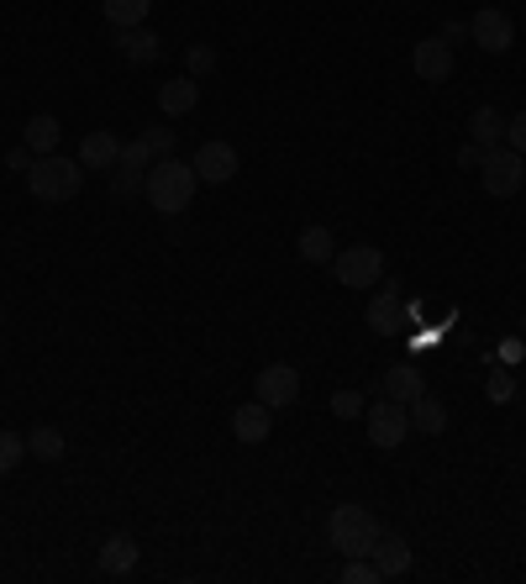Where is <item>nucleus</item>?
Here are the masks:
<instances>
[{
	"label": "nucleus",
	"mask_w": 526,
	"mask_h": 584,
	"mask_svg": "<svg viewBox=\"0 0 526 584\" xmlns=\"http://www.w3.org/2000/svg\"><path fill=\"white\" fill-rule=\"evenodd\" d=\"M468 138L479 147H500L505 143V117H500L495 106H479V111L468 117Z\"/></svg>",
	"instance_id": "a211bd4d"
},
{
	"label": "nucleus",
	"mask_w": 526,
	"mask_h": 584,
	"mask_svg": "<svg viewBox=\"0 0 526 584\" xmlns=\"http://www.w3.org/2000/svg\"><path fill=\"white\" fill-rule=\"evenodd\" d=\"M184 69H190V80H205V74L216 69V48H211V43H195V48L184 53Z\"/></svg>",
	"instance_id": "bb28decb"
},
{
	"label": "nucleus",
	"mask_w": 526,
	"mask_h": 584,
	"mask_svg": "<svg viewBox=\"0 0 526 584\" xmlns=\"http://www.w3.org/2000/svg\"><path fill=\"white\" fill-rule=\"evenodd\" d=\"M100 11H106L111 27H143L147 11H153V0H100Z\"/></svg>",
	"instance_id": "4be33fe9"
},
{
	"label": "nucleus",
	"mask_w": 526,
	"mask_h": 584,
	"mask_svg": "<svg viewBox=\"0 0 526 584\" xmlns=\"http://www.w3.org/2000/svg\"><path fill=\"white\" fill-rule=\"evenodd\" d=\"M27 453H37L43 464H59V458H63V432H59V427H48V421H43V427H32V432H27Z\"/></svg>",
	"instance_id": "5701e85b"
},
{
	"label": "nucleus",
	"mask_w": 526,
	"mask_h": 584,
	"mask_svg": "<svg viewBox=\"0 0 526 584\" xmlns=\"http://www.w3.org/2000/svg\"><path fill=\"white\" fill-rule=\"evenodd\" d=\"M143 143L153 147V158H169V153H175V132H169V127H147Z\"/></svg>",
	"instance_id": "c756f323"
},
{
	"label": "nucleus",
	"mask_w": 526,
	"mask_h": 584,
	"mask_svg": "<svg viewBox=\"0 0 526 584\" xmlns=\"http://www.w3.org/2000/svg\"><path fill=\"white\" fill-rule=\"evenodd\" d=\"M111 190H117L121 201H127L132 190H143V179H138V169H121V164H117V179H111Z\"/></svg>",
	"instance_id": "2f4dec72"
},
{
	"label": "nucleus",
	"mask_w": 526,
	"mask_h": 584,
	"mask_svg": "<svg viewBox=\"0 0 526 584\" xmlns=\"http://www.w3.org/2000/svg\"><path fill=\"white\" fill-rule=\"evenodd\" d=\"M195 190H201V175H195V164H179L175 153L169 158H158L143 179V195L153 211H164V216H179V211H190L195 201Z\"/></svg>",
	"instance_id": "f257e3e1"
},
{
	"label": "nucleus",
	"mask_w": 526,
	"mask_h": 584,
	"mask_svg": "<svg viewBox=\"0 0 526 584\" xmlns=\"http://www.w3.org/2000/svg\"><path fill=\"white\" fill-rule=\"evenodd\" d=\"M295 248H300V259H306V263H332V253H337V242H332V233H326V227H300Z\"/></svg>",
	"instance_id": "412c9836"
},
{
	"label": "nucleus",
	"mask_w": 526,
	"mask_h": 584,
	"mask_svg": "<svg viewBox=\"0 0 526 584\" xmlns=\"http://www.w3.org/2000/svg\"><path fill=\"white\" fill-rule=\"evenodd\" d=\"M80 164H85V169H117L121 143L111 138V132H89L85 143H80Z\"/></svg>",
	"instance_id": "f3484780"
},
{
	"label": "nucleus",
	"mask_w": 526,
	"mask_h": 584,
	"mask_svg": "<svg viewBox=\"0 0 526 584\" xmlns=\"http://www.w3.org/2000/svg\"><path fill=\"white\" fill-rule=\"evenodd\" d=\"M59 132H63L59 117H32L22 138H27V147L37 153V158H43V153H53V147H59Z\"/></svg>",
	"instance_id": "b1692460"
},
{
	"label": "nucleus",
	"mask_w": 526,
	"mask_h": 584,
	"mask_svg": "<svg viewBox=\"0 0 526 584\" xmlns=\"http://www.w3.org/2000/svg\"><path fill=\"white\" fill-rule=\"evenodd\" d=\"M117 43H121V53H127L132 63H153L158 53H164V48H158V37H153L147 27H121Z\"/></svg>",
	"instance_id": "aec40b11"
},
{
	"label": "nucleus",
	"mask_w": 526,
	"mask_h": 584,
	"mask_svg": "<svg viewBox=\"0 0 526 584\" xmlns=\"http://www.w3.org/2000/svg\"><path fill=\"white\" fill-rule=\"evenodd\" d=\"M438 37H442V43H447V48H453L458 37H468V22H447V27H442Z\"/></svg>",
	"instance_id": "c9c22d12"
},
{
	"label": "nucleus",
	"mask_w": 526,
	"mask_h": 584,
	"mask_svg": "<svg viewBox=\"0 0 526 584\" xmlns=\"http://www.w3.org/2000/svg\"><path fill=\"white\" fill-rule=\"evenodd\" d=\"M22 453H27V438L11 432V427H0V474H11V468L22 464Z\"/></svg>",
	"instance_id": "393cba45"
},
{
	"label": "nucleus",
	"mask_w": 526,
	"mask_h": 584,
	"mask_svg": "<svg viewBox=\"0 0 526 584\" xmlns=\"http://www.w3.org/2000/svg\"><path fill=\"white\" fill-rule=\"evenodd\" d=\"M406 410H410V432H421V438H442V432H447V406H442L432 390L416 395Z\"/></svg>",
	"instance_id": "dca6fc26"
},
{
	"label": "nucleus",
	"mask_w": 526,
	"mask_h": 584,
	"mask_svg": "<svg viewBox=\"0 0 526 584\" xmlns=\"http://www.w3.org/2000/svg\"><path fill=\"white\" fill-rule=\"evenodd\" d=\"M195 164V175H201V184H232L237 179V147L232 143H201V153L190 158Z\"/></svg>",
	"instance_id": "9d476101"
},
{
	"label": "nucleus",
	"mask_w": 526,
	"mask_h": 584,
	"mask_svg": "<svg viewBox=\"0 0 526 584\" xmlns=\"http://www.w3.org/2000/svg\"><path fill=\"white\" fill-rule=\"evenodd\" d=\"M458 164H464V169H479V164H485V147H479V143H468L464 153H458Z\"/></svg>",
	"instance_id": "f704fd0d"
},
{
	"label": "nucleus",
	"mask_w": 526,
	"mask_h": 584,
	"mask_svg": "<svg viewBox=\"0 0 526 584\" xmlns=\"http://www.w3.org/2000/svg\"><path fill=\"white\" fill-rule=\"evenodd\" d=\"M363 421H369V442L374 448H401L410 438V410L401 401H390V395L363 410Z\"/></svg>",
	"instance_id": "0eeeda50"
},
{
	"label": "nucleus",
	"mask_w": 526,
	"mask_h": 584,
	"mask_svg": "<svg viewBox=\"0 0 526 584\" xmlns=\"http://www.w3.org/2000/svg\"><path fill=\"white\" fill-rule=\"evenodd\" d=\"M32 164H37V158H32V147L22 143V147H11V158H5V169H22V175H27Z\"/></svg>",
	"instance_id": "72a5a7b5"
},
{
	"label": "nucleus",
	"mask_w": 526,
	"mask_h": 584,
	"mask_svg": "<svg viewBox=\"0 0 526 584\" xmlns=\"http://www.w3.org/2000/svg\"><path fill=\"white\" fill-rule=\"evenodd\" d=\"M363 395H358V390H337V395H332V416H343V421H352V416H363Z\"/></svg>",
	"instance_id": "c85d7f7f"
},
{
	"label": "nucleus",
	"mask_w": 526,
	"mask_h": 584,
	"mask_svg": "<svg viewBox=\"0 0 526 584\" xmlns=\"http://www.w3.org/2000/svg\"><path fill=\"white\" fill-rule=\"evenodd\" d=\"M505 147H516L526 158V111H516V117L505 121Z\"/></svg>",
	"instance_id": "7c9ffc66"
},
{
	"label": "nucleus",
	"mask_w": 526,
	"mask_h": 584,
	"mask_svg": "<svg viewBox=\"0 0 526 584\" xmlns=\"http://www.w3.org/2000/svg\"><path fill=\"white\" fill-rule=\"evenodd\" d=\"M326 537H332V548L343 558H369L374 553V543H380V516L369 511V505H337L332 516H326Z\"/></svg>",
	"instance_id": "f03ea898"
},
{
	"label": "nucleus",
	"mask_w": 526,
	"mask_h": 584,
	"mask_svg": "<svg viewBox=\"0 0 526 584\" xmlns=\"http://www.w3.org/2000/svg\"><path fill=\"white\" fill-rule=\"evenodd\" d=\"M490 401H495V406L511 401V374H490Z\"/></svg>",
	"instance_id": "473e14b6"
},
{
	"label": "nucleus",
	"mask_w": 526,
	"mask_h": 584,
	"mask_svg": "<svg viewBox=\"0 0 526 584\" xmlns=\"http://www.w3.org/2000/svg\"><path fill=\"white\" fill-rule=\"evenodd\" d=\"M253 390H259V401H263L268 410L295 406V401H300V374H295L290 363H268V369H259Z\"/></svg>",
	"instance_id": "6e6552de"
},
{
	"label": "nucleus",
	"mask_w": 526,
	"mask_h": 584,
	"mask_svg": "<svg viewBox=\"0 0 526 584\" xmlns=\"http://www.w3.org/2000/svg\"><path fill=\"white\" fill-rule=\"evenodd\" d=\"M468 37H474V48H479V53L500 59V53H511V43H516V22H511L500 5H485V11H474V16H468Z\"/></svg>",
	"instance_id": "423d86ee"
},
{
	"label": "nucleus",
	"mask_w": 526,
	"mask_h": 584,
	"mask_svg": "<svg viewBox=\"0 0 526 584\" xmlns=\"http://www.w3.org/2000/svg\"><path fill=\"white\" fill-rule=\"evenodd\" d=\"M158 106H164V117H190V111L201 106V80L179 74L169 85H158Z\"/></svg>",
	"instance_id": "2eb2a0df"
},
{
	"label": "nucleus",
	"mask_w": 526,
	"mask_h": 584,
	"mask_svg": "<svg viewBox=\"0 0 526 584\" xmlns=\"http://www.w3.org/2000/svg\"><path fill=\"white\" fill-rule=\"evenodd\" d=\"M274 432V410L263 406V401H248V406L232 410V438L237 442H268Z\"/></svg>",
	"instance_id": "ddd939ff"
},
{
	"label": "nucleus",
	"mask_w": 526,
	"mask_h": 584,
	"mask_svg": "<svg viewBox=\"0 0 526 584\" xmlns=\"http://www.w3.org/2000/svg\"><path fill=\"white\" fill-rule=\"evenodd\" d=\"M374 569H380V580H401V574H410V543L401 537V532H390L384 537L380 532V543H374Z\"/></svg>",
	"instance_id": "f8f14e48"
},
{
	"label": "nucleus",
	"mask_w": 526,
	"mask_h": 584,
	"mask_svg": "<svg viewBox=\"0 0 526 584\" xmlns=\"http://www.w3.org/2000/svg\"><path fill=\"white\" fill-rule=\"evenodd\" d=\"M384 395H390V401H401V406H410L416 395H427V380H421L410 363H401V369H390V374H384Z\"/></svg>",
	"instance_id": "6ab92c4d"
},
{
	"label": "nucleus",
	"mask_w": 526,
	"mask_h": 584,
	"mask_svg": "<svg viewBox=\"0 0 526 584\" xmlns=\"http://www.w3.org/2000/svg\"><path fill=\"white\" fill-rule=\"evenodd\" d=\"M121 169H153V147H147L143 138L121 143Z\"/></svg>",
	"instance_id": "cd10ccee"
},
{
	"label": "nucleus",
	"mask_w": 526,
	"mask_h": 584,
	"mask_svg": "<svg viewBox=\"0 0 526 584\" xmlns=\"http://www.w3.org/2000/svg\"><path fill=\"white\" fill-rule=\"evenodd\" d=\"M406 326V306H401V279H390L374 300H369V332L374 337H395Z\"/></svg>",
	"instance_id": "9b49d317"
},
{
	"label": "nucleus",
	"mask_w": 526,
	"mask_h": 584,
	"mask_svg": "<svg viewBox=\"0 0 526 584\" xmlns=\"http://www.w3.org/2000/svg\"><path fill=\"white\" fill-rule=\"evenodd\" d=\"M0 326H5V311H0Z\"/></svg>",
	"instance_id": "e433bc0d"
},
{
	"label": "nucleus",
	"mask_w": 526,
	"mask_h": 584,
	"mask_svg": "<svg viewBox=\"0 0 526 584\" xmlns=\"http://www.w3.org/2000/svg\"><path fill=\"white\" fill-rule=\"evenodd\" d=\"M522 332H526V317H522Z\"/></svg>",
	"instance_id": "4c0bfd02"
},
{
	"label": "nucleus",
	"mask_w": 526,
	"mask_h": 584,
	"mask_svg": "<svg viewBox=\"0 0 526 584\" xmlns=\"http://www.w3.org/2000/svg\"><path fill=\"white\" fill-rule=\"evenodd\" d=\"M410 69H416L421 85H442V80L453 74V48H447L442 37H421V43L410 48Z\"/></svg>",
	"instance_id": "1a4fd4ad"
},
{
	"label": "nucleus",
	"mask_w": 526,
	"mask_h": 584,
	"mask_svg": "<svg viewBox=\"0 0 526 584\" xmlns=\"http://www.w3.org/2000/svg\"><path fill=\"white\" fill-rule=\"evenodd\" d=\"M132 569H138V537H127V532H111V537L100 543V574L121 580V574H132Z\"/></svg>",
	"instance_id": "4468645a"
},
{
	"label": "nucleus",
	"mask_w": 526,
	"mask_h": 584,
	"mask_svg": "<svg viewBox=\"0 0 526 584\" xmlns=\"http://www.w3.org/2000/svg\"><path fill=\"white\" fill-rule=\"evenodd\" d=\"M85 184V164L80 158H59V153H43L37 164L27 169V190L37 195L43 205H63L80 195Z\"/></svg>",
	"instance_id": "7ed1b4c3"
},
{
	"label": "nucleus",
	"mask_w": 526,
	"mask_h": 584,
	"mask_svg": "<svg viewBox=\"0 0 526 584\" xmlns=\"http://www.w3.org/2000/svg\"><path fill=\"white\" fill-rule=\"evenodd\" d=\"M332 274L348 285V290H374L384 274V253L374 242H352V248H337L332 253Z\"/></svg>",
	"instance_id": "20e7f679"
},
{
	"label": "nucleus",
	"mask_w": 526,
	"mask_h": 584,
	"mask_svg": "<svg viewBox=\"0 0 526 584\" xmlns=\"http://www.w3.org/2000/svg\"><path fill=\"white\" fill-rule=\"evenodd\" d=\"M479 179H485V190L495 195V201H511L516 190L526 184V158L516 147H485V164H479Z\"/></svg>",
	"instance_id": "39448f33"
},
{
	"label": "nucleus",
	"mask_w": 526,
	"mask_h": 584,
	"mask_svg": "<svg viewBox=\"0 0 526 584\" xmlns=\"http://www.w3.org/2000/svg\"><path fill=\"white\" fill-rule=\"evenodd\" d=\"M343 584H380L374 558H343Z\"/></svg>",
	"instance_id": "a878e982"
}]
</instances>
